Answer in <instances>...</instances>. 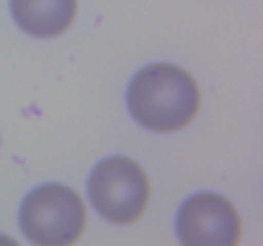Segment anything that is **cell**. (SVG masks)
Here are the masks:
<instances>
[{
    "label": "cell",
    "mask_w": 263,
    "mask_h": 246,
    "mask_svg": "<svg viewBox=\"0 0 263 246\" xmlns=\"http://www.w3.org/2000/svg\"><path fill=\"white\" fill-rule=\"evenodd\" d=\"M127 105L138 123L154 132H175L189 125L200 108L194 77L181 67L156 63L135 74Z\"/></svg>",
    "instance_id": "1"
},
{
    "label": "cell",
    "mask_w": 263,
    "mask_h": 246,
    "mask_svg": "<svg viewBox=\"0 0 263 246\" xmlns=\"http://www.w3.org/2000/svg\"><path fill=\"white\" fill-rule=\"evenodd\" d=\"M25 237L37 246L73 245L84 233L86 208L76 191L58 183L37 187L20 210Z\"/></svg>",
    "instance_id": "2"
},
{
    "label": "cell",
    "mask_w": 263,
    "mask_h": 246,
    "mask_svg": "<svg viewBox=\"0 0 263 246\" xmlns=\"http://www.w3.org/2000/svg\"><path fill=\"white\" fill-rule=\"evenodd\" d=\"M17 25L35 37H55L66 32L77 14V0H10Z\"/></svg>",
    "instance_id": "5"
},
{
    "label": "cell",
    "mask_w": 263,
    "mask_h": 246,
    "mask_svg": "<svg viewBox=\"0 0 263 246\" xmlns=\"http://www.w3.org/2000/svg\"><path fill=\"white\" fill-rule=\"evenodd\" d=\"M91 204L104 219L131 224L141 218L151 197V184L140 166L127 156L100 161L89 179Z\"/></svg>",
    "instance_id": "3"
},
{
    "label": "cell",
    "mask_w": 263,
    "mask_h": 246,
    "mask_svg": "<svg viewBox=\"0 0 263 246\" xmlns=\"http://www.w3.org/2000/svg\"><path fill=\"white\" fill-rule=\"evenodd\" d=\"M177 235L185 246H236L241 220L233 202L215 192H203L182 204L176 220Z\"/></svg>",
    "instance_id": "4"
}]
</instances>
